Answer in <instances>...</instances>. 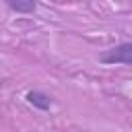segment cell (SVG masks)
Instances as JSON below:
<instances>
[{"mask_svg": "<svg viewBox=\"0 0 132 132\" xmlns=\"http://www.w3.org/2000/svg\"><path fill=\"white\" fill-rule=\"evenodd\" d=\"M99 62L107 64V66H113V64L132 66V41H124V43H118V45L105 50L99 56Z\"/></svg>", "mask_w": 132, "mask_h": 132, "instance_id": "cell-1", "label": "cell"}, {"mask_svg": "<svg viewBox=\"0 0 132 132\" xmlns=\"http://www.w3.org/2000/svg\"><path fill=\"white\" fill-rule=\"evenodd\" d=\"M25 99H27L29 105H33L39 111H47L52 107V97L47 93H43V91H27Z\"/></svg>", "mask_w": 132, "mask_h": 132, "instance_id": "cell-2", "label": "cell"}, {"mask_svg": "<svg viewBox=\"0 0 132 132\" xmlns=\"http://www.w3.org/2000/svg\"><path fill=\"white\" fill-rule=\"evenodd\" d=\"M4 4L16 14H33L37 10V0H4Z\"/></svg>", "mask_w": 132, "mask_h": 132, "instance_id": "cell-3", "label": "cell"}]
</instances>
